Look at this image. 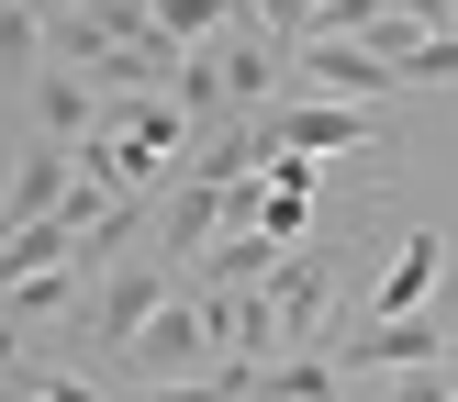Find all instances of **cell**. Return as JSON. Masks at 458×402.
<instances>
[{"label":"cell","mask_w":458,"mask_h":402,"mask_svg":"<svg viewBox=\"0 0 458 402\" xmlns=\"http://www.w3.org/2000/svg\"><path fill=\"white\" fill-rule=\"evenodd\" d=\"M437 290H447V235H437V223H414V235H403V257H392V280H380V302H369V324L425 313Z\"/></svg>","instance_id":"cell-9"},{"label":"cell","mask_w":458,"mask_h":402,"mask_svg":"<svg viewBox=\"0 0 458 402\" xmlns=\"http://www.w3.org/2000/svg\"><path fill=\"white\" fill-rule=\"evenodd\" d=\"M325 357L347 380H392V369H447L458 357V313L425 302V313H392V324H358V335H325Z\"/></svg>","instance_id":"cell-1"},{"label":"cell","mask_w":458,"mask_h":402,"mask_svg":"<svg viewBox=\"0 0 458 402\" xmlns=\"http://www.w3.org/2000/svg\"><path fill=\"white\" fill-rule=\"evenodd\" d=\"M146 12H157V34H168V45H191V56L224 34V0H146Z\"/></svg>","instance_id":"cell-12"},{"label":"cell","mask_w":458,"mask_h":402,"mask_svg":"<svg viewBox=\"0 0 458 402\" xmlns=\"http://www.w3.org/2000/svg\"><path fill=\"white\" fill-rule=\"evenodd\" d=\"M0 391H12V402H112L89 369H34V357H22V369L0 380Z\"/></svg>","instance_id":"cell-11"},{"label":"cell","mask_w":458,"mask_h":402,"mask_svg":"<svg viewBox=\"0 0 458 402\" xmlns=\"http://www.w3.org/2000/svg\"><path fill=\"white\" fill-rule=\"evenodd\" d=\"M168 290H179V268H168V257H123V268H101V280H89V313H79V335H89L101 357H123L134 335L157 324V302H168Z\"/></svg>","instance_id":"cell-3"},{"label":"cell","mask_w":458,"mask_h":402,"mask_svg":"<svg viewBox=\"0 0 458 402\" xmlns=\"http://www.w3.org/2000/svg\"><path fill=\"white\" fill-rule=\"evenodd\" d=\"M258 22H268V34H280V45H302L313 22H325V0H258Z\"/></svg>","instance_id":"cell-15"},{"label":"cell","mask_w":458,"mask_h":402,"mask_svg":"<svg viewBox=\"0 0 458 402\" xmlns=\"http://www.w3.org/2000/svg\"><path fill=\"white\" fill-rule=\"evenodd\" d=\"M134 402H235V391H224V369H213V380H146Z\"/></svg>","instance_id":"cell-16"},{"label":"cell","mask_w":458,"mask_h":402,"mask_svg":"<svg viewBox=\"0 0 458 402\" xmlns=\"http://www.w3.org/2000/svg\"><path fill=\"white\" fill-rule=\"evenodd\" d=\"M458 369V357H447ZM447 369H392V380H358V402H458V380Z\"/></svg>","instance_id":"cell-13"},{"label":"cell","mask_w":458,"mask_h":402,"mask_svg":"<svg viewBox=\"0 0 458 402\" xmlns=\"http://www.w3.org/2000/svg\"><path fill=\"white\" fill-rule=\"evenodd\" d=\"M335 280H347V246H335V223H313L302 246H291L280 268H268V313H280V347H325V313H335Z\"/></svg>","instance_id":"cell-2"},{"label":"cell","mask_w":458,"mask_h":402,"mask_svg":"<svg viewBox=\"0 0 458 402\" xmlns=\"http://www.w3.org/2000/svg\"><path fill=\"white\" fill-rule=\"evenodd\" d=\"M67 190H79V156L67 146H22L12 168H0V235H22V223H45V213H67Z\"/></svg>","instance_id":"cell-6"},{"label":"cell","mask_w":458,"mask_h":402,"mask_svg":"<svg viewBox=\"0 0 458 402\" xmlns=\"http://www.w3.org/2000/svg\"><path fill=\"white\" fill-rule=\"evenodd\" d=\"M22 101H34V134H45V146H89V134H101V112H112L101 89L79 79V67H45Z\"/></svg>","instance_id":"cell-7"},{"label":"cell","mask_w":458,"mask_h":402,"mask_svg":"<svg viewBox=\"0 0 458 402\" xmlns=\"http://www.w3.org/2000/svg\"><path fill=\"white\" fill-rule=\"evenodd\" d=\"M268 123H280V146L313 156V168H325V156H392V123L358 112V101H280Z\"/></svg>","instance_id":"cell-5"},{"label":"cell","mask_w":458,"mask_h":402,"mask_svg":"<svg viewBox=\"0 0 458 402\" xmlns=\"http://www.w3.org/2000/svg\"><path fill=\"white\" fill-rule=\"evenodd\" d=\"M0 79H45V0H0Z\"/></svg>","instance_id":"cell-10"},{"label":"cell","mask_w":458,"mask_h":402,"mask_svg":"<svg viewBox=\"0 0 458 402\" xmlns=\"http://www.w3.org/2000/svg\"><path fill=\"white\" fill-rule=\"evenodd\" d=\"M403 79L414 89H458V34H425L414 56H403Z\"/></svg>","instance_id":"cell-14"},{"label":"cell","mask_w":458,"mask_h":402,"mask_svg":"<svg viewBox=\"0 0 458 402\" xmlns=\"http://www.w3.org/2000/svg\"><path fill=\"white\" fill-rule=\"evenodd\" d=\"M123 369H134V380H213V369H224V347H213V313H201V290H168V302H157V324L123 347Z\"/></svg>","instance_id":"cell-4"},{"label":"cell","mask_w":458,"mask_h":402,"mask_svg":"<svg viewBox=\"0 0 458 402\" xmlns=\"http://www.w3.org/2000/svg\"><path fill=\"white\" fill-rule=\"evenodd\" d=\"M213 235H224V190H213V179H168V201H157V257L191 268Z\"/></svg>","instance_id":"cell-8"}]
</instances>
